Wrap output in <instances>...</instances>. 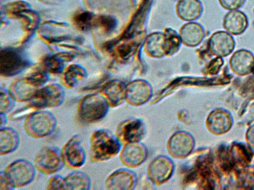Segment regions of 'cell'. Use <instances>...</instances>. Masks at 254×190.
Masks as SVG:
<instances>
[{
    "label": "cell",
    "mask_w": 254,
    "mask_h": 190,
    "mask_svg": "<svg viewBox=\"0 0 254 190\" xmlns=\"http://www.w3.org/2000/svg\"></svg>",
    "instance_id": "b9f144b4"
},
{
    "label": "cell",
    "mask_w": 254,
    "mask_h": 190,
    "mask_svg": "<svg viewBox=\"0 0 254 190\" xmlns=\"http://www.w3.org/2000/svg\"><path fill=\"white\" fill-rule=\"evenodd\" d=\"M40 88L24 76L12 82L8 91L15 102H29Z\"/></svg>",
    "instance_id": "4fadbf2b"
},
{
    "label": "cell",
    "mask_w": 254,
    "mask_h": 190,
    "mask_svg": "<svg viewBox=\"0 0 254 190\" xmlns=\"http://www.w3.org/2000/svg\"><path fill=\"white\" fill-rule=\"evenodd\" d=\"M31 62L19 49L4 48L0 52V73L4 77L16 75L30 66Z\"/></svg>",
    "instance_id": "8992f818"
},
{
    "label": "cell",
    "mask_w": 254,
    "mask_h": 190,
    "mask_svg": "<svg viewBox=\"0 0 254 190\" xmlns=\"http://www.w3.org/2000/svg\"><path fill=\"white\" fill-rule=\"evenodd\" d=\"M31 8V6L28 2L23 0H16L4 5L2 11L7 18L13 19L17 13Z\"/></svg>",
    "instance_id": "f1b7e54d"
},
{
    "label": "cell",
    "mask_w": 254,
    "mask_h": 190,
    "mask_svg": "<svg viewBox=\"0 0 254 190\" xmlns=\"http://www.w3.org/2000/svg\"><path fill=\"white\" fill-rule=\"evenodd\" d=\"M13 19H18L21 22L22 28L26 33L21 41L22 44L26 42L31 37L39 27L40 21L39 13L31 8L20 12Z\"/></svg>",
    "instance_id": "44dd1931"
},
{
    "label": "cell",
    "mask_w": 254,
    "mask_h": 190,
    "mask_svg": "<svg viewBox=\"0 0 254 190\" xmlns=\"http://www.w3.org/2000/svg\"><path fill=\"white\" fill-rule=\"evenodd\" d=\"M89 156L92 162L108 160L121 150V142L116 135L105 129L94 131L89 138Z\"/></svg>",
    "instance_id": "6da1fadb"
},
{
    "label": "cell",
    "mask_w": 254,
    "mask_h": 190,
    "mask_svg": "<svg viewBox=\"0 0 254 190\" xmlns=\"http://www.w3.org/2000/svg\"><path fill=\"white\" fill-rule=\"evenodd\" d=\"M248 26L247 16L238 9L229 11L223 18V26L231 35H241L245 32Z\"/></svg>",
    "instance_id": "ac0fdd59"
},
{
    "label": "cell",
    "mask_w": 254,
    "mask_h": 190,
    "mask_svg": "<svg viewBox=\"0 0 254 190\" xmlns=\"http://www.w3.org/2000/svg\"><path fill=\"white\" fill-rule=\"evenodd\" d=\"M144 132V126L141 120L129 119L118 125L116 135L121 142L127 144L139 142Z\"/></svg>",
    "instance_id": "9c48e42d"
},
{
    "label": "cell",
    "mask_w": 254,
    "mask_h": 190,
    "mask_svg": "<svg viewBox=\"0 0 254 190\" xmlns=\"http://www.w3.org/2000/svg\"><path fill=\"white\" fill-rule=\"evenodd\" d=\"M235 42L233 36L225 31L213 33L208 42L210 52L216 57H223L229 55L234 50Z\"/></svg>",
    "instance_id": "7c38bea8"
},
{
    "label": "cell",
    "mask_w": 254,
    "mask_h": 190,
    "mask_svg": "<svg viewBox=\"0 0 254 190\" xmlns=\"http://www.w3.org/2000/svg\"><path fill=\"white\" fill-rule=\"evenodd\" d=\"M65 92L57 83L50 84L40 88L29 104L35 110L52 108L62 105L64 100Z\"/></svg>",
    "instance_id": "5b68a950"
},
{
    "label": "cell",
    "mask_w": 254,
    "mask_h": 190,
    "mask_svg": "<svg viewBox=\"0 0 254 190\" xmlns=\"http://www.w3.org/2000/svg\"><path fill=\"white\" fill-rule=\"evenodd\" d=\"M75 55L69 52L62 51L46 57L42 61L41 67L48 73L58 74L63 72L64 64L72 61Z\"/></svg>",
    "instance_id": "d6986e66"
},
{
    "label": "cell",
    "mask_w": 254,
    "mask_h": 190,
    "mask_svg": "<svg viewBox=\"0 0 254 190\" xmlns=\"http://www.w3.org/2000/svg\"><path fill=\"white\" fill-rule=\"evenodd\" d=\"M147 155L146 147L136 142L126 144L121 150L120 157L124 165L129 167H135L145 160Z\"/></svg>",
    "instance_id": "e0dca14e"
},
{
    "label": "cell",
    "mask_w": 254,
    "mask_h": 190,
    "mask_svg": "<svg viewBox=\"0 0 254 190\" xmlns=\"http://www.w3.org/2000/svg\"><path fill=\"white\" fill-rule=\"evenodd\" d=\"M39 88L45 86L49 80L48 73L42 67H37L25 76Z\"/></svg>",
    "instance_id": "1f68e13d"
},
{
    "label": "cell",
    "mask_w": 254,
    "mask_h": 190,
    "mask_svg": "<svg viewBox=\"0 0 254 190\" xmlns=\"http://www.w3.org/2000/svg\"><path fill=\"white\" fill-rule=\"evenodd\" d=\"M109 106L106 99L100 94H91L83 96L79 100L77 114L84 122H96L104 118Z\"/></svg>",
    "instance_id": "3957f363"
},
{
    "label": "cell",
    "mask_w": 254,
    "mask_h": 190,
    "mask_svg": "<svg viewBox=\"0 0 254 190\" xmlns=\"http://www.w3.org/2000/svg\"><path fill=\"white\" fill-rule=\"evenodd\" d=\"M229 65L231 70L239 76H244L254 70V56L250 51L240 49L231 56Z\"/></svg>",
    "instance_id": "2e32d148"
},
{
    "label": "cell",
    "mask_w": 254,
    "mask_h": 190,
    "mask_svg": "<svg viewBox=\"0 0 254 190\" xmlns=\"http://www.w3.org/2000/svg\"><path fill=\"white\" fill-rule=\"evenodd\" d=\"M95 17V15L91 11L81 10L73 15L72 22L78 30L86 32L93 28Z\"/></svg>",
    "instance_id": "83f0119b"
},
{
    "label": "cell",
    "mask_w": 254,
    "mask_h": 190,
    "mask_svg": "<svg viewBox=\"0 0 254 190\" xmlns=\"http://www.w3.org/2000/svg\"><path fill=\"white\" fill-rule=\"evenodd\" d=\"M136 44L134 42H129L123 44L117 48V54L122 58H127L131 55L135 50Z\"/></svg>",
    "instance_id": "e575fe53"
},
{
    "label": "cell",
    "mask_w": 254,
    "mask_h": 190,
    "mask_svg": "<svg viewBox=\"0 0 254 190\" xmlns=\"http://www.w3.org/2000/svg\"><path fill=\"white\" fill-rule=\"evenodd\" d=\"M151 95V87L143 80L132 82L125 89V99L131 105L139 106L145 103Z\"/></svg>",
    "instance_id": "5bb4252c"
},
{
    "label": "cell",
    "mask_w": 254,
    "mask_h": 190,
    "mask_svg": "<svg viewBox=\"0 0 254 190\" xmlns=\"http://www.w3.org/2000/svg\"><path fill=\"white\" fill-rule=\"evenodd\" d=\"M0 128L3 127L5 126V125L7 123L8 119L6 116V114L5 113H0Z\"/></svg>",
    "instance_id": "60d3db41"
},
{
    "label": "cell",
    "mask_w": 254,
    "mask_h": 190,
    "mask_svg": "<svg viewBox=\"0 0 254 190\" xmlns=\"http://www.w3.org/2000/svg\"><path fill=\"white\" fill-rule=\"evenodd\" d=\"M33 164L40 173L52 175L59 172L65 165L61 149L56 146H45L36 153Z\"/></svg>",
    "instance_id": "277c9868"
},
{
    "label": "cell",
    "mask_w": 254,
    "mask_h": 190,
    "mask_svg": "<svg viewBox=\"0 0 254 190\" xmlns=\"http://www.w3.org/2000/svg\"><path fill=\"white\" fill-rule=\"evenodd\" d=\"M165 36V54L172 55L179 49L181 38L175 31L171 29L166 30Z\"/></svg>",
    "instance_id": "f546056e"
},
{
    "label": "cell",
    "mask_w": 254,
    "mask_h": 190,
    "mask_svg": "<svg viewBox=\"0 0 254 190\" xmlns=\"http://www.w3.org/2000/svg\"><path fill=\"white\" fill-rule=\"evenodd\" d=\"M116 21L112 16L109 15H100L96 16L93 28H97L104 33H111L115 28Z\"/></svg>",
    "instance_id": "4dcf8cb0"
},
{
    "label": "cell",
    "mask_w": 254,
    "mask_h": 190,
    "mask_svg": "<svg viewBox=\"0 0 254 190\" xmlns=\"http://www.w3.org/2000/svg\"><path fill=\"white\" fill-rule=\"evenodd\" d=\"M220 5L223 8L228 10H237L241 7L246 0H218Z\"/></svg>",
    "instance_id": "d590c367"
},
{
    "label": "cell",
    "mask_w": 254,
    "mask_h": 190,
    "mask_svg": "<svg viewBox=\"0 0 254 190\" xmlns=\"http://www.w3.org/2000/svg\"><path fill=\"white\" fill-rule=\"evenodd\" d=\"M20 143V136L13 128L6 127L0 129V155L3 156L17 149Z\"/></svg>",
    "instance_id": "7402d4cb"
},
{
    "label": "cell",
    "mask_w": 254,
    "mask_h": 190,
    "mask_svg": "<svg viewBox=\"0 0 254 190\" xmlns=\"http://www.w3.org/2000/svg\"><path fill=\"white\" fill-rule=\"evenodd\" d=\"M56 116L48 110H37L25 118L23 128L26 134L33 139H42L52 134L56 129Z\"/></svg>",
    "instance_id": "7a4b0ae2"
},
{
    "label": "cell",
    "mask_w": 254,
    "mask_h": 190,
    "mask_svg": "<svg viewBox=\"0 0 254 190\" xmlns=\"http://www.w3.org/2000/svg\"><path fill=\"white\" fill-rule=\"evenodd\" d=\"M144 49L150 56L159 57L165 54V36L160 33L150 35L146 38Z\"/></svg>",
    "instance_id": "4316f807"
},
{
    "label": "cell",
    "mask_w": 254,
    "mask_h": 190,
    "mask_svg": "<svg viewBox=\"0 0 254 190\" xmlns=\"http://www.w3.org/2000/svg\"><path fill=\"white\" fill-rule=\"evenodd\" d=\"M91 186L90 177L83 171H74L64 177V190H89Z\"/></svg>",
    "instance_id": "484cf974"
},
{
    "label": "cell",
    "mask_w": 254,
    "mask_h": 190,
    "mask_svg": "<svg viewBox=\"0 0 254 190\" xmlns=\"http://www.w3.org/2000/svg\"><path fill=\"white\" fill-rule=\"evenodd\" d=\"M15 188L6 176L3 170L0 172V190H13Z\"/></svg>",
    "instance_id": "f35d334b"
},
{
    "label": "cell",
    "mask_w": 254,
    "mask_h": 190,
    "mask_svg": "<svg viewBox=\"0 0 254 190\" xmlns=\"http://www.w3.org/2000/svg\"><path fill=\"white\" fill-rule=\"evenodd\" d=\"M135 174L127 169H119L112 173L105 181L108 190H132L136 185Z\"/></svg>",
    "instance_id": "9a60e30c"
},
{
    "label": "cell",
    "mask_w": 254,
    "mask_h": 190,
    "mask_svg": "<svg viewBox=\"0 0 254 190\" xmlns=\"http://www.w3.org/2000/svg\"><path fill=\"white\" fill-rule=\"evenodd\" d=\"M65 165L71 169H78L85 163L86 153L81 138L78 135L72 136L61 149Z\"/></svg>",
    "instance_id": "ba28073f"
},
{
    "label": "cell",
    "mask_w": 254,
    "mask_h": 190,
    "mask_svg": "<svg viewBox=\"0 0 254 190\" xmlns=\"http://www.w3.org/2000/svg\"><path fill=\"white\" fill-rule=\"evenodd\" d=\"M39 2L50 5H57L63 2L64 0H37Z\"/></svg>",
    "instance_id": "ab89813d"
},
{
    "label": "cell",
    "mask_w": 254,
    "mask_h": 190,
    "mask_svg": "<svg viewBox=\"0 0 254 190\" xmlns=\"http://www.w3.org/2000/svg\"><path fill=\"white\" fill-rule=\"evenodd\" d=\"M35 110H35L31 105L28 104L26 106L15 110L11 113L9 116V119L11 120H16L24 117L25 116L26 117L30 113Z\"/></svg>",
    "instance_id": "8d00e7d4"
},
{
    "label": "cell",
    "mask_w": 254,
    "mask_h": 190,
    "mask_svg": "<svg viewBox=\"0 0 254 190\" xmlns=\"http://www.w3.org/2000/svg\"><path fill=\"white\" fill-rule=\"evenodd\" d=\"M174 169V164L169 158L160 156L154 159L148 166V177L154 183L161 184L170 178Z\"/></svg>",
    "instance_id": "8fae6325"
},
{
    "label": "cell",
    "mask_w": 254,
    "mask_h": 190,
    "mask_svg": "<svg viewBox=\"0 0 254 190\" xmlns=\"http://www.w3.org/2000/svg\"><path fill=\"white\" fill-rule=\"evenodd\" d=\"M202 11V6L198 0H180L177 5L178 15L185 20L197 19Z\"/></svg>",
    "instance_id": "d4e9b609"
},
{
    "label": "cell",
    "mask_w": 254,
    "mask_h": 190,
    "mask_svg": "<svg viewBox=\"0 0 254 190\" xmlns=\"http://www.w3.org/2000/svg\"><path fill=\"white\" fill-rule=\"evenodd\" d=\"M47 190H64V177L58 175L53 174L47 182Z\"/></svg>",
    "instance_id": "836d02e7"
},
{
    "label": "cell",
    "mask_w": 254,
    "mask_h": 190,
    "mask_svg": "<svg viewBox=\"0 0 254 190\" xmlns=\"http://www.w3.org/2000/svg\"><path fill=\"white\" fill-rule=\"evenodd\" d=\"M224 63V60L222 57H216L209 63L206 69V71L210 74H217L220 70Z\"/></svg>",
    "instance_id": "74e56055"
},
{
    "label": "cell",
    "mask_w": 254,
    "mask_h": 190,
    "mask_svg": "<svg viewBox=\"0 0 254 190\" xmlns=\"http://www.w3.org/2000/svg\"><path fill=\"white\" fill-rule=\"evenodd\" d=\"M3 171L16 189L31 183L35 177L36 169L30 161L19 158L7 165Z\"/></svg>",
    "instance_id": "52a82bcc"
},
{
    "label": "cell",
    "mask_w": 254,
    "mask_h": 190,
    "mask_svg": "<svg viewBox=\"0 0 254 190\" xmlns=\"http://www.w3.org/2000/svg\"><path fill=\"white\" fill-rule=\"evenodd\" d=\"M204 36L202 27L195 23L185 24L180 30L181 41L184 44L190 47H194L200 44Z\"/></svg>",
    "instance_id": "cb8c5ba5"
},
{
    "label": "cell",
    "mask_w": 254,
    "mask_h": 190,
    "mask_svg": "<svg viewBox=\"0 0 254 190\" xmlns=\"http://www.w3.org/2000/svg\"><path fill=\"white\" fill-rule=\"evenodd\" d=\"M62 75L63 84L68 89H72L87 77L86 70L78 64H71L64 68Z\"/></svg>",
    "instance_id": "603a6c76"
},
{
    "label": "cell",
    "mask_w": 254,
    "mask_h": 190,
    "mask_svg": "<svg viewBox=\"0 0 254 190\" xmlns=\"http://www.w3.org/2000/svg\"><path fill=\"white\" fill-rule=\"evenodd\" d=\"M125 89L123 83L118 80H112L103 86L100 91L110 106L116 107L122 103L125 97Z\"/></svg>",
    "instance_id": "ffe728a7"
},
{
    "label": "cell",
    "mask_w": 254,
    "mask_h": 190,
    "mask_svg": "<svg viewBox=\"0 0 254 190\" xmlns=\"http://www.w3.org/2000/svg\"><path fill=\"white\" fill-rule=\"evenodd\" d=\"M15 101L9 94L8 89H0V113L7 114L11 112L14 107Z\"/></svg>",
    "instance_id": "d6a6232c"
},
{
    "label": "cell",
    "mask_w": 254,
    "mask_h": 190,
    "mask_svg": "<svg viewBox=\"0 0 254 190\" xmlns=\"http://www.w3.org/2000/svg\"><path fill=\"white\" fill-rule=\"evenodd\" d=\"M194 146V140L189 133L179 131L170 138L167 149L169 154L176 158H183L190 153Z\"/></svg>",
    "instance_id": "30bf717a"
}]
</instances>
